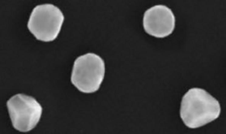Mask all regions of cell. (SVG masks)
Here are the masks:
<instances>
[{
    "instance_id": "6da1fadb",
    "label": "cell",
    "mask_w": 226,
    "mask_h": 134,
    "mask_svg": "<svg viewBox=\"0 0 226 134\" xmlns=\"http://www.w3.org/2000/svg\"><path fill=\"white\" fill-rule=\"evenodd\" d=\"M221 107L218 101L203 89H190L183 96L180 114L187 127L194 129L203 126L219 116Z\"/></svg>"
},
{
    "instance_id": "7a4b0ae2",
    "label": "cell",
    "mask_w": 226,
    "mask_h": 134,
    "mask_svg": "<svg viewBox=\"0 0 226 134\" xmlns=\"http://www.w3.org/2000/svg\"><path fill=\"white\" fill-rule=\"evenodd\" d=\"M105 72L104 60L99 55L88 53L75 60L71 76L72 84L80 91L91 93L97 91Z\"/></svg>"
},
{
    "instance_id": "3957f363",
    "label": "cell",
    "mask_w": 226,
    "mask_h": 134,
    "mask_svg": "<svg viewBox=\"0 0 226 134\" xmlns=\"http://www.w3.org/2000/svg\"><path fill=\"white\" fill-rule=\"evenodd\" d=\"M64 20L62 12L57 7L50 4L39 5L33 9L27 27L36 39L50 42L57 37Z\"/></svg>"
},
{
    "instance_id": "277c9868",
    "label": "cell",
    "mask_w": 226,
    "mask_h": 134,
    "mask_svg": "<svg viewBox=\"0 0 226 134\" xmlns=\"http://www.w3.org/2000/svg\"><path fill=\"white\" fill-rule=\"evenodd\" d=\"M6 104L12 125L16 130L23 132L29 131L39 122L42 108L33 97L17 94L11 97Z\"/></svg>"
},
{
    "instance_id": "5b68a950",
    "label": "cell",
    "mask_w": 226,
    "mask_h": 134,
    "mask_svg": "<svg viewBox=\"0 0 226 134\" xmlns=\"http://www.w3.org/2000/svg\"><path fill=\"white\" fill-rule=\"evenodd\" d=\"M142 24L147 34L156 38H163L170 35L174 31L175 17L168 7L163 5H156L145 12Z\"/></svg>"
}]
</instances>
